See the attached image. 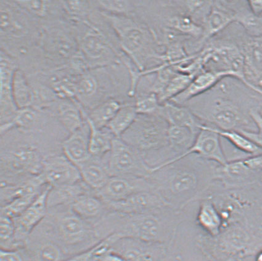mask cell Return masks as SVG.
Listing matches in <instances>:
<instances>
[{
    "label": "cell",
    "instance_id": "cell-3",
    "mask_svg": "<svg viewBox=\"0 0 262 261\" xmlns=\"http://www.w3.org/2000/svg\"><path fill=\"white\" fill-rule=\"evenodd\" d=\"M57 144L43 135L12 128L1 134V182L18 184L40 175L44 162Z\"/></svg>",
    "mask_w": 262,
    "mask_h": 261
},
{
    "label": "cell",
    "instance_id": "cell-49",
    "mask_svg": "<svg viewBox=\"0 0 262 261\" xmlns=\"http://www.w3.org/2000/svg\"><path fill=\"white\" fill-rule=\"evenodd\" d=\"M165 261H186L171 248L170 246L169 254Z\"/></svg>",
    "mask_w": 262,
    "mask_h": 261
},
{
    "label": "cell",
    "instance_id": "cell-10",
    "mask_svg": "<svg viewBox=\"0 0 262 261\" xmlns=\"http://www.w3.org/2000/svg\"><path fill=\"white\" fill-rule=\"evenodd\" d=\"M115 83L111 75L102 68L91 69L77 77L75 99L89 112L113 97Z\"/></svg>",
    "mask_w": 262,
    "mask_h": 261
},
{
    "label": "cell",
    "instance_id": "cell-26",
    "mask_svg": "<svg viewBox=\"0 0 262 261\" xmlns=\"http://www.w3.org/2000/svg\"><path fill=\"white\" fill-rule=\"evenodd\" d=\"M78 168L82 181L95 194L104 187L111 177L108 169L107 155L103 158L91 156Z\"/></svg>",
    "mask_w": 262,
    "mask_h": 261
},
{
    "label": "cell",
    "instance_id": "cell-41",
    "mask_svg": "<svg viewBox=\"0 0 262 261\" xmlns=\"http://www.w3.org/2000/svg\"><path fill=\"white\" fill-rule=\"evenodd\" d=\"M194 77L189 75L180 73L177 71L176 74L171 78L164 91L158 97L159 102L164 104L172 100L177 96L182 93L187 88Z\"/></svg>",
    "mask_w": 262,
    "mask_h": 261
},
{
    "label": "cell",
    "instance_id": "cell-14",
    "mask_svg": "<svg viewBox=\"0 0 262 261\" xmlns=\"http://www.w3.org/2000/svg\"><path fill=\"white\" fill-rule=\"evenodd\" d=\"M18 68L17 60L1 50V127L10 124L19 110L15 103L13 94V77Z\"/></svg>",
    "mask_w": 262,
    "mask_h": 261
},
{
    "label": "cell",
    "instance_id": "cell-5",
    "mask_svg": "<svg viewBox=\"0 0 262 261\" xmlns=\"http://www.w3.org/2000/svg\"><path fill=\"white\" fill-rule=\"evenodd\" d=\"M100 12L112 28L120 50L141 72L162 64L164 48L159 43L155 31L144 20L135 16Z\"/></svg>",
    "mask_w": 262,
    "mask_h": 261
},
{
    "label": "cell",
    "instance_id": "cell-4",
    "mask_svg": "<svg viewBox=\"0 0 262 261\" xmlns=\"http://www.w3.org/2000/svg\"><path fill=\"white\" fill-rule=\"evenodd\" d=\"M233 79L224 78L209 91L183 106L189 108L204 124L220 130H245L249 121L237 94L238 86Z\"/></svg>",
    "mask_w": 262,
    "mask_h": 261
},
{
    "label": "cell",
    "instance_id": "cell-19",
    "mask_svg": "<svg viewBox=\"0 0 262 261\" xmlns=\"http://www.w3.org/2000/svg\"><path fill=\"white\" fill-rule=\"evenodd\" d=\"M24 248L32 261H66L69 257L61 245L37 227Z\"/></svg>",
    "mask_w": 262,
    "mask_h": 261
},
{
    "label": "cell",
    "instance_id": "cell-9",
    "mask_svg": "<svg viewBox=\"0 0 262 261\" xmlns=\"http://www.w3.org/2000/svg\"><path fill=\"white\" fill-rule=\"evenodd\" d=\"M62 20L42 27L38 47L45 60L56 68L64 67L78 52L76 32L73 25L64 26Z\"/></svg>",
    "mask_w": 262,
    "mask_h": 261
},
{
    "label": "cell",
    "instance_id": "cell-48",
    "mask_svg": "<svg viewBox=\"0 0 262 261\" xmlns=\"http://www.w3.org/2000/svg\"><path fill=\"white\" fill-rule=\"evenodd\" d=\"M249 8L253 13L257 16H262V1H248Z\"/></svg>",
    "mask_w": 262,
    "mask_h": 261
},
{
    "label": "cell",
    "instance_id": "cell-6",
    "mask_svg": "<svg viewBox=\"0 0 262 261\" xmlns=\"http://www.w3.org/2000/svg\"><path fill=\"white\" fill-rule=\"evenodd\" d=\"M38 227L58 242L70 257L101 241L94 225L78 217L71 207L48 209L46 217Z\"/></svg>",
    "mask_w": 262,
    "mask_h": 261
},
{
    "label": "cell",
    "instance_id": "cell-7",
    "mask_svg": "<svg viewBox=\"0 0 262 261\" xmlns=\"http://www.w3.org/2000/svg\"><path fill=\"white\" fill-rule=\"evenodd\" d=\"M168 122L158 114L138 115L121 139L139 152L152 169L172 160L168 145Z\"/></svg>",
    "mask_w": 262,
    "mask_h": 261
},
{
    "label": "cell",
    "instance_id": "cell-40",
    "mask_svg": "<svg viewBox=\"0 0 262 261\" xmlns=\"http://www.w3.org/2000/svg\"><path fill=\"white\" fill-rule=\"evenodd\" d=\"M61 4L66 16L72 23H78L88 20L90 14L95 9L93 2L62 1Z\"/></svg>",
    "mask_w": 262,
    "mask_h": 261
},
{
    "label": "cell",
    "instance_id": "cell-15",
    "mask_svg": "<svg viewBox=\"0 0 262 261\" xmlns=\"http://www.w3.org/2000/svg\"><path fill=\"white\" fill-rule=\"evenodd\" d=\"M50 187L47 186L22 214L13 219L17 248L24 247L33 231L46 217L48 213L47 195Z\"/></svg>",
    "mask_w": 262,
    "mask_h": 261
},
{
    "label": "cell",
    "instance_id": "cell-35",
    "mask_svg": "<svg viewBox=\"0 0 262 261\" xmlns=\"http://www.w3.org/2000/svg\"><path fill=\"white\" fill-rule=\"evenodd\" d=\"M138 115L135 103H125L120 108L106 128L114 136L120 138L133 125Z\"/></svg>",
    "mask_w": 262,
    "mask_h": 261
},
{
    "label": "cell",
    "instance_id": "cell-28",
    "mask_svg": "<svg viewBox=\"0 0 262 261\" xmlns=\"http://www.w3.org/2000/svg\"><path fill=\"white\" fill-rule=\"evenodd\" d=\"M158 115L163 117L168 125L189 128L195 134L204 124L189 108L171 102L162 104Z\"/></svg>",
    "mask_w": 262,
    "mask_h": 261
},
{
    "label": "cell",
    "instance_id": "cell-20",
    "mask_svg": "<svg viewBox=\"0 0 262 261\" xmlns=\"http://www.w3.org/2000/svg\"><path fill=\"white\" fill-rule=\"evenodd\" d=\"M105 203L110 211L125 214H140L170 206L156 191L140 192L117 202Z\"/></svg>",
    "mask_w": 262,
    "mask_h": 261
},
{
    "label": "cell",
    "instance_id": "cell-32",
    "mask_svg": "<svg viewBox=\"0 0 262 261\" xmlns=\"http://www.w3.org/2000/svg\"><path fill=\"white\" fill-rule=\"evenodd\" d=\"M124 104L116 99H111L99 104L89 112H85V118L96 128H106Z\"/></svg>",
    "mask_w": 262,
    "mask_h": 261
},
{
    "label": "cell",
    "instance_id": "cell-31",
    "mask_svg": "<svg viewBox=\"0 0 262 261\" xmlns=\"http://www.w3.org/2000/svg\"><path fill=\"white\" fill-rule=\"evenodd\" d=\"M197 134L189 128L169 125L168 130V149L173 156L172 160L170 161L184 155L193 145Z\"/></svg>",
    "mask_w": 262,
    "mask_h": 261
},
{
    "label": "cell",
    "instance_id": "cell-24",
    "mask_svg": "<svg viewBox=\"0 0 262 261\" xmlns=\"http://www.w3.org/2000/svg\"><path fill=\"white\" fill-rule=\"evenodd\" d=\"M198 202L194 222L195 227L204 235L218 236L224 228V221L217 207L207 197L203 198Z\"/></svg>",
    "mask_w": 262,
    "mask_h": 261
},
{
    "label": "cell",
    "instance_id": "cell-46",
    "mask_svg": "<svg viewBox=\"0 0 262 261\" xmlns=\"http://www.w3.org/2000/svg\"><path fill=\"white\" fill-rule=\"evenodd\" d=\"M243 160L251 172L257 173L262 171V154L252 155Z\"/></svg>",
    "mask_w": 262,
    "mask_h": 261
},
{
    "label": "cell",
    "instance_id": "cell-30",
    "mask_svg": "<svg viewBox=\"0 0 262 261\" xmlns=\"http://www.w3.org/2000/svg\"><path fill=\"white\" fill-rule=\"evenodd\" d=\"M71 209L78 217L95 225L110 211L106 203L94 193H88L78 198Z\"/></svg>",
    "mask_w": 262,
    "mask_h": 261
},
{
    "label": "cell",
    "instance_id": "cell-8",
    "mask_svg": "<svg viewBox=\"0 0 262 261\" xmlns=\"http://www.w3.org/2000/svg\"><path fill=\"white\" fill-rule=\"evenodd\" d=\"M0 5L2 50L14 58L28 55L38 46L42 27L16 2L2 1Z\"/></svg>",
    "mask_w": 262,
    "mask_h": 261
},
{
    "label": "cell",
    "instance_id": "cell-39",
    "mask_svg": "<svg viewBox=\"0 0 262 261\" xmlns=\"http://www.w3.org/2000/svg\"><path fill=\"white\" fill-rule=\"evenodd\" d=\"M214 128L221 137L228 140V142L239 151L252 155L262 154V149L240 132L223 131Z\"/></svg>",
    "mask_w": 262,
    "mask_h": 261
},
{
    "label": "cell",
    "instance_id": "cell-17",
    "mask_svg": "<svg viewBox=\"0 0 262 261\" xmlns=\"http://www.w3.org/2000/svg\"><path fill=\"white\" fill-rule=\"evenodd\" d=\"M41 174L51 187L72 184L82 181L78 168L60 153L46 158Z\"/></svg>",
    "mask_w": 262,
    "mask_h": 261
},
{
    "label": "cell",
    "instance_id": "cell-38",
    "mask_svg": "<svg viewBox=\"0 0 262 261\" xmlns=\"http://www.w3.org/2000/svg\"><path fill=\"white\" fill-rule=\"evenodd\" d=\"M119 236L113 235L102 240L85 251L69 258L66 261H102L103 257L113 250V243Z\"/></svg>",
    "mask_w": 262,
    "mask_h": 261
},
{
    "label": "cell",
    "instance_id": "cell-2",
    "mask_svg": "<svg viewBox=\"0 0 262 261\" xmlns=\"http://www.w3.org/2000/svg\"><path fill=\"white\" fill-rule=\"evenodd\" d=\"M188 218L186 210L171 206L140 214L110 211L94 226L101 241L116 235L120 238L171 246L180 225Z\"/></svg>",
    "mask_w": 262,
    "mask_h": 261
},
{
    "label": "cell",
    "instance_id": "cell-21",
    "mask_svg": "<svg viewBox=\"0 0 262 261\" xmlns=\"http://www.w3.org/2000/svg\"><path fill=\"white\" fill-rule=\"evenodd\" d=\"M43 189V183L38 177L26 180L18 187L13 199L1 206V215L12 219L19 217L34 202Z\"/></svg>",
    "mask_w": 262,
    "mask_h": 261
},
{
    "label": "cell",
    "instance_id": "cell-47",
    "mask_svg": "<svg viewBox=\"0 0 262 261\" xmlns=\"http://www.w3.org/2000/svg\"><path fill=\"white\" fill-rule=\"evenodd\" d=\"M250 118L257 128V133L262 137V113L257 108H251L249 111Z\"/></svg>",
    "mask_w": 262,
    "mask_h": 261
},
{
    "label": "cell",
    "instance_id": "cell-1",
    "mask_svg": "<svg viewBox=\"0 0 262 261\" xmlns=\"http://www.w3.org/2000/svg\"><path fill=\"white\" fill-rule=\"evenodd\" d=\"M213 162L189 155L152 170L147 179L172 208L185 210L200 200L215 182Z\"/></svg>",
    "mask_w": 262,
    "mask_h": 261
},
{
    "label": "cell",
    "instance_id": "cell-18",
    "mask_svg": "<svg viewBox=\"0 0 262 261\" xmlns=\"http://www.w3.org/2000/svg\"><path fill=\"white\" fill-rule=\"evenodd\" d=\"M234 22L235 12L230 2H213L202 25L203 34L197 43L198 52H200L208 41Z\"/></svg>",
    "mask_w": 262,
    "mask_h": 261
},
{
    "label": "cell",
    "instance_id": "cell-12",
    "mask_svg": "<svg viewBox=\"0 0 262 261\" xmlns=\"http://www.w3.org/2000/svg\"><path fill=\"white\" fill-rule=\"evenodd\" d=\"M113 250L123 261H165L170 246L129 238H119L113 243Z\"/></svg>",
    "mask_w": 262,
    "mask_h": 261
},
{
    "label": "cell",
    "instance_id": "cell-42",
    "mask_svg": "<svg viewBox=\"0 0 262 261\" xmlns=\"http://www.w3.org/2000/svg\"><path fill=\"white\" fill-rule=\"evenodd\" d=\"M95 7L108 14L120 16H134L138 7L136 1H96Z\"/></svg>",
    "mask_w": 262,
    "mask_h": 261
},
{
    "label": "cell",
    "instance_id": "cell-36",
    "mask_svg": "<svg viewBox=\"0 0 262 261\" xmlns=\"http://www.w3.org/2000/svg\"><path fill=\"white\" fill-rule=\"evenodd\" d=\"M36 19H52L59 13H64L61 2L16 1Z\"/></svg>",
    "mask_w": 262,
    "mask_h": 261
},
{
    "label": "cell",
    "instance_id": "cell-25",
    "mask_svg": "<svg viewBox=\"0 0 262 261\" xmlns=\"http://www.w3.org/2000/svg\"><path fill=\"white\" fill-rule=\"evenodd\" d=\"M90 127L86 122L79 130L69 134L62 141L61 151L78 167L91 157L89 149Z\"/></svg>",
    "mask_w": 262,
    "mask_h": 261
},
{
    "label": "cell",
    "instance_id": "cell-22",
    "mask_svg": "<svg viewBox=\"0 0 262 261\" xmlns=\"http://www.w3.org/2000/svg\"><path fill=\"white\" fill-rule=\"evenodd\" d=\"M241 48L249 89L262 95V40L253 39Z\"/></svg>",
    "mask_w": 262,
    "mask_h": 261
},
{
    "label": "cell",
    "instance_id": "cell-29",
    "mask_svg": "<svg viewBox=\"0 0 262 261\" xmlns=\"http://www.w3.org/2000/svg\"><path fill=\"white\" fill-rule=\"evenodd\" d=\"M88 193H94L87 187L82 180L75 184L50 187L47 195L48 209L71 207L78 198Z\"/></svg>",
    "mask_w": 262,
    "mask_h": 261
},
{
    "label": "cell",
    "instance_id": "cell-43",
    "mask_svg": "<svg viewBox=\"0 0 262 261\" xmlns=\"http://www.w3.org/2000/svg\"><path fill=\"white\" fill-rule=\"evenodd\" d=\"M135 106L138 115H154L158 114L162 104L155 93L136 96Z\"/></svg>",
    "mask_w": 262,
    "mask_h": 261
},
{
    "label": "cell",
    "instance_id": "cell-37",
    "mask_svg": "<svg viewBox=\"0 0 262 261\" xmlns=\"http://www.w3.org/2000/svg\"><path fill=\"white\" fill-rule=\"evenodd\" d=\"M235 12V22L242 26L247 34L253 39H262V16L252 13L250 9L233 7Z\"/></svg>",
    "mask_w": 262,
    "mask_h": 261
},
{
    "label": "cell",
    "instance_id": "cell-33",
    "mask_svg": "<svg viewBox=\"0 0 262 261\" xmlns=\"http://www.w3.org/2000/svg\"><path fill=\"white\" fill-rule=\"evenodd\" d=\"M13 94L15 103L19 110L34 106V89L25 72L19 68L16 71L13 77Z\"/></svg>",
    "mask_w": 262,
    "mask_h": 261
},
{
    "label": "cell",
    "instance_id": "cell-27",
    "mask_svg": "<svg viewBox=\"0 0 262 261\" xmlns=\"http://www.w3.org/2000/svg\"><path fill=\"white\" fill-rule=\"evenodd\" d=\"M227 77L223 73L204 71L194 77L184 91L168 102L183 106L192 99L209 91L220 81Z\"/></svg>",
    "mask_w": 262,
    "mask_h": 261
},
{
    "label": "cell",
    "instance_id": "cell-34",
    "mask_svg": "<svg viewBox=\"0 0 262 261\" xmlns=\"http://www.w3.org/2000/svg\"><path fill=\"white\" fill-rule=\"evenodd\" d=\"M89 123L90 127L89 149L93 157L103 158L111 151L113 142L116 137L107 128L98 129Z\"/></svg>",
    "mask_w": 262,
    "mask_h": 261
},
{
    "label": "cell",
    "instance_id": "cell-13",
    "mask_svg": "<svg viewBox=\"0 0 262 261\" xmlns=\"http://www.w3.org/2000/svg\"><path fill=\"white\" fill-rule=\"evenodd\" d=\"M221 138V136L216 133L214 127L203 124L201 126V130L195 137L193 145L184 155L156 169L172 163L189 155H195L204 160L213 162L219 165H224L227 163L228 159L223 148Z\"/></svg>",
    "mask_w": 262,
    "mask_h": 261
},
{
    "label": "cell",
    "instance_id": "cell-11",
    "mask_svg": "<svg viewBox=\"0 0 262 261\" xmlns=\"http://www.w3.org/2000/svg\"><path fill=\"white\" fill-rule=\"evenodd\" d=\"M107 166L111 176L147 178L152 169L140 153L121 138H114L107 155Z\"/></svg>",
    "mask_w": 262,
    "mask_h": 261
},
{
    "label": "cell",
    "instance_id": "cell-45",
    "mask_svg": "<svg viewBox=\"0 0 262 261\" xmlns=\"http://www.w3.org/2000/svg\"><path fill=\"white\" fill-rule=\"evenodd\" d=\"M1 261H32L26 248H20L14 250H1L0 253Z\"/></svg>",
    "mask_w": 262,
    "mask_h": 261
},
{
    "label": "cell",
    "instance_id": "cell-16",
    "mask_svg": "<svg viewBox=\"0 0 262 261\" xmlns=\"http://www.w3.org/2000/svg\"><path fill=\"white\" fill-rule=\"evenodd\" d=\"M144 191H155L147 178L111 176L104 187L95 194L104 202H113Z\"/></svg>",
    "mask_w": 262,
    "mask_h": 261
},
{
    "label": "cell",
    "instance_id": "cell-44",
    "mask_svg": "<svg viewBox=\"0 0 262 261\" xmlns=\"http://www.w3.org/2000/svg\"><path fill=\"white\" fill-rule=\"evenodd\" d=\"M0 246L1 250L17 249L15 243V227L13 219L1 215L0 225Z\"/></svg>",
    "mask_w": 262,
    "mask_h": 261
},
{
    "label": "cell",
    "instance_id": "cell-23",
    "mask_svg": "<svg viewBox=\"0 0 262 261\" xmlns=\"http://www.w3.org/2000/svg\"><path fill=\"white\" fill-rule=\"evenodd\" d=\"M48 109L69 134L79 130L86 122L85 111L75 98L58 99Z\"/></svg>",
    "mask_w": 262,
    "mask_h": 261
}]
</instances>
